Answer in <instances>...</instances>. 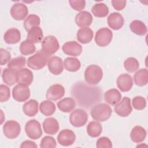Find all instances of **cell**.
Returning <instances> with one entry per match:
<instances>
[{
	"label": "cell",
	"mask_w": 148,
	"mask_h": 148,
	"mask_svg": "<svg viewBox=\"0 0 148 148\" xmlns=\"http://www.w3.org/2000/svg\"><path fill=\"white\" fill-rule=\"evenodd\" d=\"M112 113V109L106 103H99L95 105L90 111L91 117L97 121L103 122L108 120Z\"/></svg>",
	"instance_id": "1"
},
{
	"label": "cell",
	"mask_w": 148,
	"mask_h": 148,
	"mask_svg": "<svg viewBox=\"0 0 148 148\" xmlns=\"http://www.w3.org/2000/svg\"><path fill=\"white\" fill-rule=\"evenodd\" d=\"M102 70L97 65H90L85 70L84 79L88 84L95 85L98 84L102 80Z\"/></svg>",
	"instance_id": "2"
},
{
	"label": "cell",
	"mask_w": 148,
	"mask_h": 148,
	"mask_svg": "<svg viewBox=\"0 0 148 148\" xmlns=\"http://www.w3.org/2000/svg\"><path fill=\"white\" fill-rule=\"evenodd\" d=\"M49 60V56L45 54L42 51H39L29 57L27 64L30 68L34 70H39L46 66Z\"/></svg>",
	"instance_id": "3"
},
{
	"label": "cell",
	"mask_w": 148,
	"mask_h": 148,
	"mask_svg": "<svg viewBox=\"0 0 148 148\" xmlns=\"http://www.w3.org/2000/svg\"><path fill=\"white\" fill-rule=\"evenodd\" d=\"M60 45L57 39L53 35L47 36L42 42V51L49 56L56 53Z\"/></svg>",
	"instance_id": "4"
},
{
	"label": "cell",
	"mask_w": 148,
	"mask_h": 148,
	"mask_svg": "<svg viewBox=\"0 0 148 148\" xmlns=\"http://www.w3.org/2000/svg\"><path fill=\"white\" fill-rule=\"evenodd\" d=\"M25 131L30 139H38L42 135V130L40 123L35 120H30L25 125Z\"/></svg>",
	"instance_id": "5"
},
{
	"label": "cell",
	"mask_w": 148,
	"mask_h": 148,
	"mask_svg": "<svg viewBox=\"0 0 148 148\" xmlns=\"http://www.w3.org/2000/svg\"><path fill=\"white\" fill-rule=\"evenodd\" d=\"M88 120V114L82 109L74 110L69 116L70 123L75 127H80L84 125Z\"/></svg>",
	"instance_id": "6"
},
{
	"label": "cell",
	"mask_w": 148,
	"mask_h": 148,
	"mask_svg": "<svg viewBox=\"0 0 148 148\" xmlns=\"http://www.w3.org/2000/svg\"><path fill=\"white\" fill-rule=\"evenodd\" d=\"M113 33L108 28H102L97 31L95 36V42L100 47L108 46L112 41Z\"/></svg>",
	"instance_id": "7"
},
{
	"label": "cell",
	"mask_w": 148,
	"mask_h": 148,
	"mask_svg": "<svg viewBox=\"0 0 148 148\" xmlns=\"http://www.w3.org/2000/svg\"><path fill=\"white\" fill-rule=\"evenodd\" d=\"M21 127L20 124L14 120L7 121L3 126L4 135L9 139H15L20 134Z\"/></svg>",
	"instance_id": "8"
},
{
	"label": "cell",
	"mask_w": 148,
	"mask_h": 148,
	"mask_svg": "<svg viewBox=\"0 0 148 148\" xmlns=\"http://www.w3.org/2000/svg\"><path fill=\"white\" fill-rule=\"evenodd\" d=\"M115 113L120 117H127L132 111L130 98L124 97L121 101L116 103L114 108Z\"/></svg>",
	"instance_id": "9"
},
{
	"label": "cell",
	"mask_w": 148,
	"mask_h": 148,
	"mask_svg": "<svg viewBox=\"0 0 148 148\" xmlns=\"http://www.w3.org/2000/svg\"><path fill=\"white\" fill-rule=\"evenodd\" d=\"M13 99L21 102L27 101L30 97V90L27 86L18 84L14 87L12 90Z\"/></svg>",
	"instance_id": "10"
},
{
	"label": "cell",
	"mask_w": 148,
	"mask_h": 148,
	"mask_svg": "<svg viewBox=\"0 0 148 148\" xmlns=\"http://www.w3.org/2000/svg\"><path fill=\"white\" fill-rule=\"evenodd\" d=\"M28 13V9L25 5L22 3H14L10 9V14L13 18L21 21L25 18Z\"/></svg>",
	"instance_id": "11"
},
{
	"label": "cell",
	"mask_w": 148,
	"mask_h": 148,
	"mask_svg": "<svg viewBox=\"0 0 148 148\" xmlns=\"http://www.w3.org/2000/svg\"><path fill=\"white\" fill-rule=\"evenodd\" d=\"M76 140V135L72 130L64 129L60 131L57 136V140L60 145L63 146L72 145Z\"/></svg>",
	"instance_id": "12"
},
{
	"label": "cell",
	"mask_w": 148,
	"mask_h": 148,
	"mask_svg": "<svg viewBox=\"0 0 148 148\" xmlns=\"http://www.w3.org/2000/svg\"><path fill=\"white\" fill-rule=\"evenodd\" d=\"M62 50L66 55L77 57L82 53V47L75 41H69L63 45Z\"/></svg>",
	"instance_id": "13"
},
{
	"label": "cell",
	"mask_w": 148,
	"mask_h": 148,
	"mask_svg": "<svg viewBox=\"0 0 148 148\" xmlns=\"http://www.w3.org/2000/svg\"><path fill=\"white\" fill-rule=\"evenodd\" d=\"M48 69L49 71L54 75L61 74L64 69V63L62 60L57 56H53L48 61Z\"/></svg>",
	"instance_id": "14"
},
{
	"label": "cell",
	"mask_w": 148,
	"mask_h": 148,
	"mask_svg": "<svg viewBox=\"0 0 148 148\" xmlns=\"http://www.w3.org/2000/svg\"><path fill=\"white\" fill-rule=\"evenodd\" d=\"M65 94L64 87L59 84H55L51 86L46 92V98L49 100L57 101L61 98Z\"/></svg>",
	"instance_id": "15"
},
{
	"label": "cell",
	"mask_w": 148,
	"mask_h": 148,
	"mask_svg": "<svg viewBox=\"0 0 148 148\" xmlns=\"http://www.w3.org/2000/svg\"><path fill=\"white\" fill-rule=\"evenodd\" d=\"M34 80V75L31 71L23 68L17 72V82L25 86H29Z\"/></svg>",
	"instance_id": "16"
},
{
	"label": "cell",
	"mask_w": 148,
	"mask_h": 148,
	"mask_svg": "<svg viewBox=\"0 0 148 148\" xmlns=\"http://www.w3.org/2000/svg\"><path fill=\"white\" fill-rule=\"evenodd\" d=\"M116 83L117 87L123 92L130 91L133 86L132 77L127 73H123L119 75L117 78Z\"/></svg>",
	"instance_id": "17"
},
{
	"label": "cell",
	"mask_w": 148,
	"mask_h": 148,
	"mask_svg": "<svg viewBox=\"0 0 148 148\" xmlns=\"http://www.w3.org/2000/svg\"><path fill=\"white\" fill-rule=\"evenodd\" d=\"M92 18L90 13L87 11H82L76 14L75 21L78 27L84 28L88 27L91 24Z\"/></svg>",
	"instance_id": "18"
},
{
	"label": "cell",
	"mask_w": 148,
	"mask_h": 148,
	"mask_svg": "<svg viewBox=\"0 0 148 148\" xmlns=\"http://www.w3.org/2000/svg\"><path fill=\"white\" fill-rule=\"evenodd\" d=\"M108 25L114 30H119L123 27L124 23L123 17L118 12L111 13L108 17Z\"/></svg>",
	"instance_id": "19"
},
{
	"label": "cell",
	"mask_w": 148,
	"mask_h": 148,
	"mask_svg": "<svg viewBox=\"0 0 148 148\" xmlns=\"http://www.w3.org/2000/svg\"><path fill=\"white\" fill-rule=\"evenodd\" d=\"M42 125L45 132L49 135L56 134L59 130V123L54 117L46 119L44 120Z\"/></svg>",
	"instance_id": "20"
},
{
	"label": "cell",
	"mask_w": 148,
	"mask_h": 148,
	"mask_svg": "<svg viewBox=\"0 0 148 148\" xmlns=\"http://www.w3.org/2000/svg\"><path fill=\"white\" fill-rule=\"evenodd\" d=\"M3 39L8 44H16L21 39L20 31L17 28H10L5 33Z\"/></svg>",
	"instance_id": "21"
},
{
	"label": "cell",
	"mask_w": 148,
	"mask_h": 148,
	"mask_svg": "<svg viewBox=\"0 0 148 148\" xmlns=\"http://www.w3.org/2000/svg\"><path fill=\"white\" fill-rule=\"evenodd\" d=\"M93 31L88 27L81 28L78 30L76 35L77 40L83 44L90 42L93 38Z\"/></svg>",
	"instance_id": "22"
},
{
	"label": "cell",
	"mask_w": 148,
	"mask_h": 148,
	"mask_svg": "<svg viewBox=\"0 0 148 148\" xmlns=\"http://www.w3.org/2000/svg\"><path fill=\"white\" fill-rule=\"evenodd\" d=\"M17 71L9 68H5L2 73L3 82L9 86L14 85L17 82Z\"/></svg>",
	"instance_id": "23"
},
{
	"label": "cell",
	"mask_w": 148,
	"mask_h": 148,
	"mask_svg": "<svg viewBox=\"0 0 148 148\" xmlns=\"http://www.w3.org/2000/svg\"><path fill=\"white\" fill-rule=\"evenodd\" d=\"M121 98V94L120 91L116 88H112L104 94L105 101L111 105H114L117 103Z\"/></svg>",
	"instance_id": "24"
},
{
	"label": "cell",
	"mask_w": 148,
	"mask_h": 148,
	"mask_svg": "<svg viewBox=\"0 0 148 148\" xmlns=\"http://www.w3.org/2000/svg\"><path fill=\"white\" fill-rule=\"evenodd\" d=\"M146 137V131L144 128L141 126L136 125L134 127L131 133L130 138L135 143H140L143 141Z\"/></svg>",
	"instance_id": "25"
},
{
	"label": "cell",
	"mask_w": 148,
	"mask_h": 148,
	"mask_svg": "<svg viewBox=\"0 0 148 148\" xmlns=\"http://www.w3.org/2000/svg\"><path fill=\"white\" fill-rule=\"evenodd\" d=\"M57 106L61 112L69 113L72 111L76 106V102L72 98H63L57 103Z\"/></svg>",
	"instance_id": "26"
},
{
	"label": "cell",
	"mask_w": 148,
	"mask_h": 148,
	"mask_svg": "<svg viewBox=\"0 0 148 148\" xmlns=\"http://www.w3.org/2000/svg\"><path fill=\"white\" fill-rule=\"evenodd\" d=\"M23 110L25 115L29 117L35 116L38 112V102L35 99L26 102L23 106Z\"/></svg>",
	"instance_id": "27"
},
{
	"label": "cell",
	"mask_w": 148,
	"mask_h": 148,
	"mask_svg": "<svg viewBox=\"0 0 148 148\" xmlns=\"http://www.w3.org/2000/svg\"><path fill=\"white\" fill-rule=\"evenodd\" d=\"M43 38V34L41 28L39 27H35L28 31L27 40L33 43H37L41 42Z\"/></svg>",
	"instance_id": "28"
},
{
	"label": "cell",
	"mask_w": 148,
	"mask_h": 148,
	"mask_svg": "<svg viewBox=\"0 0 148 148\" xmlns=\"http://www.w3.org/2000/svg\"><path fill=\"white\" fill-rule=\"evenodd\" d=\"M134 82L138 86H145L148 82V71L147 69L143 68L136 71L134 76Z\"/></svg>",
	"instance_id": "29"
},
{
	"label": "cell",
	"mask_w": 148,
	"mask_h": 148,
	"mask_svg": "<svg viewBox=\"0 0 148 148\" xmlns=\"http://www.w3.org/2000/svg\"><path fill=\"white\" fill-rule=\"evenodd\" d=\"M131 31L139 36H143L146 34L147 28L146 25L142 21L135 20L132 21L130 25Z\"/></svg>",
	"instance_id": "30"
},
{
	"label": "cell",
	"mask_w": 148,
	"mask_h": 148,
	"mask_svg": "<svg viewBox=\"0 0 148 148\" xmlns=\"http://www.w3.org/2000/svg\"><path fill=\"white\" fill-rule=\"evenodd\" d=\"M39 110L42 114L46 116H50L53 115L56 110L55 104L51 101V100H45L42 101L39 106Z\"/></svg>",
	"instance_id": "31"
},
{
	"label": "cell",
	"mask_w": 148,
	"mask_h": 148,
	"mask_svg": "<svg viewBox=\"0 0 148 148\" xmlns=\"http://www.w3.org/2000/svg\"><path fill=\"white\" fill-rule=\"evenodd\" d=\"M63 63L65 69L71 72H75L79 71L81 67L80 61L77 58L73 57L66 58Z\"/></svg>",
	"instance_id": "32"
},
{
	"label": "cell",
	"mask_w": 148,
	"mask_h": 148,
	"mask_svg": "<svg viewBox=\"0 0 148 148\" xmlns=\"http://www.w3.org/2000/svg\"><path fill=\"white\" fill-rule=\"evenodd\" d=\"M102 131L101 124L98 121H90L87 126V133L92 138L99 136Z\"/></svg>",
	"instance_id": "33"
},
{
	"label": "cell",
	"mask_w": 148,
	"mask_h": 148,
	"mask_svg": "<svg viewBox=\"0 0 148 148\" xmlns=\"http://www.w3.org/2000/svg\"><path fill=\"white\" fill-rule=\"evenodd\" d=\"M91 12L94 16L97 17H105L109 13V8L103 3H98L92 6Z\"/></svg>",
	"instance_id": "34"
},
{
	"label": "cell",
	"mask_w": 148,
	"mask_h": 148,
	"mask_svg": "<svg viewBox=\"0 0 148 148\" xmlns=\"http://www.w3.org/2000/svg\"><path fill=\"white\" fill-rule=\"evenodd\" d=\"M40 23L39 17L36 14L29 15L24 21V27L27 31H28L31 28L39 27Z\"/></svg>",
	"instance_id": "35"
},
{
	"label": "cell",
	"mask_w": 148,
	"mask_h": 148,
	"mask_svg": "<svg viewBox=\"0 0 148 148\" xmlns=\"http://www.w3.org/2000/svg\"><path fill=\"white\" fill-rule=\"evenodd\" d=\"M36 50V47L32 42L25 40L22 42L20 45V51L21 54L27 56L34 53Z\"/></svg>",
	"instance_id": "36"
},
{
	"label": "cell",
	"mask_w": 148,
	"mask_h": 148,
	"mask_svg": "<svg viewBox=\"0 0 148 148\" xmlns=\"http://www.w3.org/2000/svg\"><path fill=\"white\" fill-rule=\"evenodd\" d=\"M25 62L26 58L24 57L20 56L16 57L10 60L8 63V68L18 71L25 65Z\"/></svg>",
	"instance_id": "37"
},
{
	"label": "cell",
	"mask_w": 148,
	"mask_h": 148,
	"mask_svg": "<svg viewBox=\"0 0 148 148\" xmlns=\"http://www.w3.org/2000/svg\"><path fill=\"white\" fill-rule=\"evenodd\" d=\"M124 67L127 71L133 73L139 69V63L135 58L129 57L124 61Z\"/></svg>",
	"instance_id": "38"
},
{
	"label": "cell",
	"mask_w": 148,
	"mask_h": 148,
	"mask_svg": "<svg viewBox=\"0 0 148 148\" xmlns=\"http://www.w3.org/2000/svg\"><path fill=\"white\" fill-rule=\"evenodd\" d=\"M56 146L57 143L55 139L50 136H45L40 141V147L42 148H54Z\"/></svg>",
	"instance_id": "39"
},
{
	"label": "cell",
	"mask_w": 148,
	"mask_h": 148,
	"mask_svg": "<svg viewBox=\"0 0 148 148\" xmlns=\"http://www.w3.org/2000/svg\"><path fill=\"white\" fill-rule=\"evenodd\" d=\"M132 106L135 109L140 110L144 109L146 106V101L145 98L136 96L132 99Z\"/></svg>",
	"instance_id": "40"
},
{
	"label": "cell",
	"mask_w": 148,
	"mask_h": 148,
	"mask_svg": "<svg viewBox=\"0 0 148 148\" xmlns=\"http://www.w3.org/2000/svg\"><path fill=\"white\" fill-rule=\"evenodd\" d=\"M10 97V92L9 88L4 85L1 84L0 86V101L1 102H6L9 100Z\"/></svg>",
	"instance_id": "41"
},
{
	"label": "cell",
	"mask_w": 148,
	"mask_h": 148,
	"mask_svg": "<svg viewBox=\"0 0 148 148\" xmlns=\"http://www.w3.org/2000/svg\"><path fill=\"white\" fill-rule=\"evenodd\" d=\"M96 146L98 148H110L112 147V143L108 137L103 136L99 138L96 143Z\"/></svg>",
	"instance_id": "42"
},
{
	"label": "cell",
	"mask_w": 148,
	"mask_h": 148,
	"mask_svg": "<svg viewBox=\"0 0 148 148\" xmlns=\"http://www.w3.org/2000/svg\"><path fill=\"white\" fill-rule=\"evenodd\" d=\"M69 3L71 8L76 11H82L86 6V1L84 0L69 1Z\"/></svg>",
	"instance_id": "43"
},
{
	"label": "cell",
	"mask_w": 148,
	"mask_h": 148,
	"mask_svg": "<svg viewBox=\"0 0 148 148\" xmlns=\"http://www.w3.org/2000/svg\"><path fill=\"white\" fill-rule=\"evenodd\" d=\"M0 54H1L0 64L1 65H4L10 61L11 58V55L9 51H8L5 49L1 48L0 49Z\"/></svg>",
	"instance_id": "44"
},
{
	"label": "cell",
	"mask_w": 148,
	"mask_h": 148,
	"mask_svg": "<svg viewBox=\"0 0 148 148\" xmlns=\"http://www.w3.org/2000/svg\"><path fill=\"white\" fill-rule=\"evenodd\" d=\"M127 1L125 0H112V4L114 9L117 10H123L126 5Z\"/></svg>",
	"instance_id": "45"
},
{
	"label": "cell",
	"mask_w": 148,
	"mask_h": 148,
	"mask_svg": "<svg viewBox=\"0 0 148 148\" xmlns=\"http://www.w3.org/2000/svg\"><path fill=\"white\" fill-rule=\"evenodd\" d=\"M20 147L21 148H27V147H34L36 148L37 147V145H36V143L32 141V140H25L23 142L21 143V145H20Z\"/></svg>",
	"instance_id": "46"
}]
</instances>
